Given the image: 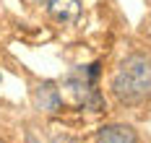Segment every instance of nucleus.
Here are the masks:
<instances>
[{"instance_id": "nucleus-1", "label": "nucleus", "mask_w": 151, "mask_h": 143, "mask_svg": "<svg viewBox=\"0 0 151 143\" xmlns=\"http://www.w3.org/2000/svg\"><path fill=\"white\" fill-rule=\"evenodd\" d=\"M112 94L120 104L136 107L151 96V60L146 55H128L115 76H112Z\"/></svg>"}, {"instance_id": "nucleus-2", "label": "nucleus", "mask_w": 151, "mask_h": 143, "mask_svg": "<svg viewBox=\"0 0 151 143\" xmlns=\"http://www.w3.org/2000/svg\"><path fill=\"white\" fill-rule=\"evenodd\" d=\"M37 107L45 109V112H60L63 94H60V89H58L52 81L39 83V89H37Z\"/></svg>"}, {"instance_id": "nucleus-3", "label": "nucleus", "mask_w": 151, "mask_h": 143, "mask_svg": "<svg viewBox=\"0 0 151 143\" xmlns=\"http://www.w3.org/2000/svg\"><path fill=\"white\" fill-rule=\"evenodd\" d=\"M47 11L50 16L60 24H73L78 13H81V3L78 0H50L47 3Z\"/></svg>"}, {"instance_id": "nucleus-4", "label": "nucleus", "mask_w": 151, "mask_h": 143, "mask_svg": "<svg viewBox=\"0 0 151 143\" xmlns=\"http://www.w3.org/2000/svg\"><path fill=\"white\" fill-rule=\"evenodd\" d=\"M96 143H138V135L128 125H107L96 133Z\"/></svg>"}, {"instance_id": "nucleus-5", "label": "nucleus", "mask_w": 151, "mask_h": 143, "mask_svg": "<svg viewBox=\"0 0 151 143\" xmlns=\"http://www.w3.org/2000/svg\"><path fill=\"white\" fill-rule=\"evenodd\" d=\"M39 3H42V5H47V3H50V0H39Z\"/></svg>"}, {"instance_id": "nucleus-6", "label": "nucleus", "mask_w": 151, "mask_h": 143, "mask_svg": "<svg viewBox=\"0 0 151 143\" xmlns=\"http://www.w3.org/2000/svg\"><path fill=\"white\" fill-rule=\"evenodd\" d=\"M0 81H3V73H0Z\"/></svg>"}]
</instances>
